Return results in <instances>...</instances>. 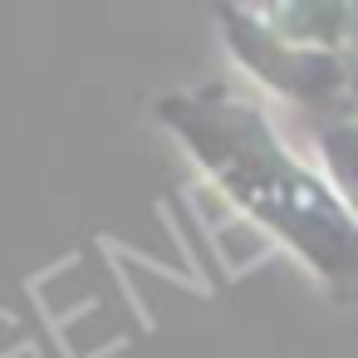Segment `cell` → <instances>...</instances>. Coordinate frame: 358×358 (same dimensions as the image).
Wrapping results in <instances>:
<instances>
[{
  "label": "cell",
  "instance_id": "1",
  "mask_svg": "<svg viewBox=\"0 0 358 358\" xmlns=\"http://www.w3.org/2000/svg\"><path fill=\"white\" fill-rule=\"evenodd\" d=\"M157 113L177 128L192 157L226 187L236 206L265 221L309 270H319L338 294H358V221L304 172L260 108L206 89V94H172Z\"/></svg>",
  "mask_w": 358,
  "mask_h": 358
}]
</instances>
